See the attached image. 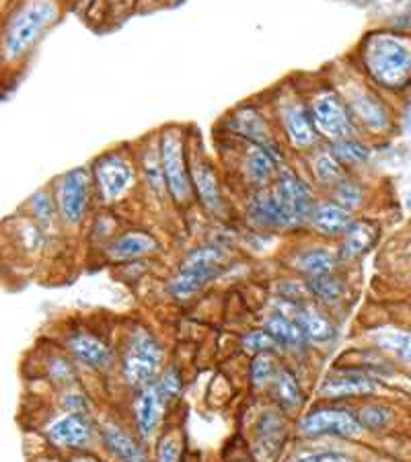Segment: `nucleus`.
Masks as SVG:
<instances>
[{
    "label": "nucleus",
    "instance_id": "33",
    "mask_svg": "<svg viewBox=\"0 0 411 462\" xmlns=\"http://www.w3.org/2000/svg\"><path fill=\"white\" fill-rule=\"evenodd\" d=\"M378 352L397 357L399 362L411 366V331H387L375 337Z\"/></svg>",
    "mask_w": 411,
    "mask_h": 462
},
{
    "label": "nucleus",
    "instance_id": "34",
    "mask_svg": "<svg viewBox=\"0 0 411 462\" xmlns=\"http://www.w3.org/2000/svg\"><path fill=\"white\" fill-rule=\"evenodd\" d=\"M329 151L335 154L343 167H358L364 165L366 161L370 159V146L364 144L362 140H356L354 136L335 140V143L329 144Z\"/></svg>",
    "mask_w": 411,
    "mask_h": 462
},
{
    "label": "nucleus",
    "instance_id": "20",
    "mask_svg": "<svg viewBox=\"0 0 411 462\" xmlns=\"http://www.w3.org/2000/svg\"><path fill=\"white\" fill-rule=\"evenodd\" d=\"M293 317L303 327L309 344H327L335 337V325L327 312L321 310L313 302H294Z\"/></svg>",
    "mask_w": 411,
    "mask_h": 462
},
{
    "label": "nucleus",
    "instance_id": "29",
    "mask_svg": "<svg viewBox=\"0 0 411 462\" xmlns=\"http://www.w3.org/2000/svg\"><path fill=\"white\" fill-rule=\"evenodd\" d=\"M140 169H142V175H145V181L148 188H151V191L156 198H163L164 191H167V181H164L159 144L145 146V151H142V154H140Z\"/></svg>",
    "mask_w": 411,
    "mask_h": 462
},
{
    "label": "nucleus",
    "instance_id": "17",
    "mask_svg": "<svg viewBox=\"0 0 411 462\" xmlns=\"http://www.w3.org/2000/svg\"><path fill=\"white\" fill-rule=\"evenodd\" d=\"M190 173H191L193 196L200 199V204L204 206L210 214H222L224 198H222L219 175H216L214 167L206 159H191Z\"/></svg>",
    "mask_w": 411,
    "mask_h": 462
},
{
    "label": "nucleus",
    "instance_id": "36",
    "mask_svg": "<svg viewBox=\"0 0 411 462\" xmlns=\"http://www.w3.org/2000/svg\"><path fill=\"white\" fill-rule=\"evenodd\" d=\"M241 347L243 352H247L249 356H257V354H278L282 352V346L276 341L274 335L261 327V329H253L247 331L241 337Z\"/></svg>",
    "mask_w": 411,
    "mask_h": 462
},
{
    "label": "nucleus",
    "instance_id": "23",
    "mask_svg": "<svg viewBox=\"0 0 411 462\" xmlns=\"http://www.w3.org/2000/svg\"><path fill=\"white\" fill-rule=\"evenodd\" d=\"M159 249V241L145 230H128V233L116 236L107 245V257L114 261H136L140 257L153 255Z\"/></svg>",
    "mask_w": 411,
    "mask_h": 462
},
{
    "label": "nucleus",
    "instance_id": "41",
    "mask_svg": "<svg viewBox=\"0 0 411 462\" xmlns=\"http://www.w3.org/2000/svg\"><path fill=\"white\" fill-rule=\"evenodd\" d=\"M48 376L54 384L64 386V389H70V386L77 383V370H74L72 362L64 356H54L48 364Z\"/></svg>",
    "mask_w": 411,
    "mask_h": 462
},
{
    "label": "nucleus",
    "instance_id": "24",
    "mask_svg": "<svg viewBox=\"0 0 411 462\" xmlns=\"http://www.w3.org/2000/svg\"><path fill=\"white\" fill-rule=\"evenodd\" d=\"M280 162L282 156L274 154L264 146H251L245 156V175L249 179V183L256 185L257 189L267 188L278 177Z\"/></svg>",
    "mask_w": 411,
    "mask_h": 462
},
{
    "label": "nucleus",
    "instance_id": "12",
    "mask_svg": "<svg viewBox=\"0 0 411 462\" xmlns=\"http://www.w3.org/2000/svg\"><path fill=\"white\" fill-rule=\"evenodd\" d=\"M377 378L366 374L358 368H343L335 374L327 376L319 386V397L325 401H343V399H358L370 397L377 391Z\"/></svg>",
    "mask_w": 411,
    "mask_h": 462
},
{
    "label": "nucleus",
    "instance_id": "42",
    "mask_svg": "<svg viewBox=\"0 0 411 462\" xmlns=\"http://www.w3.org/2000/svg\"><path fill=\"white\" fill-rule=\"evenodd\" d=\"M179 458H182V444H179V438L173 434H164L159 439V446H156L154 462H179Z\"/></svg>",
    "mask_w": 411,
    "mask_h": 462
},
{
    "label": "nucleus",
    "instance_id": "30",
    "mask_svg": "<svg viewBox=\"0 0 411 462\" xmlns=\"http://www.w3.org/2000/svg\"><path fill=\"white\" fill-rule=\"evenodd\" d=\"M311 173L317 183L325 188H335L341 179H346V167L327 148V151H317L311 156Z\"/></svg>",
    "mask_w": 411,
    "mask_h": 462
},
{
    "label": "nucleus",
    "instance_id": "35",
    "mask_svg": "<svg viewBox=\"0 0 411 462\" xmlns=\"http://www.w3.org/2000/svg\"><path fill=\"white\" fill-rule=\"evenodd\" d=\"M278 362H276V354H257L253 356V360L249 364V380L256 389H266L274 383L276 374H278Z\"/></svg>",
    "mask_w": 411,
    "mask_h": 462
},
{
    "label": "nucleus",
    "instance_id": "1",
    "mask_svg": "<svg viewBox=\"0 0 411 462\" xmlns=\"http://www.w3.org/2000/svg\"><path fill=\"white\" fill-rule=\"evenodd\" d=\"M362 66L372 83L387 91L411 87V35L375 32L362 42Z\"/></svg>",
    "mask_w": 411,
    "mask_h": 462
},
{
    "label": "nucleus",
    "instance_id": "44",
    "mask_svg": "<svg viewBox=\"0 0 411 462\" xmlns=\"http://www.w3.org/2000/svg\"><path fill=\"white\" fill-rule=\"evenodd\" d=\"M60 403H62V409L66 413H89V403L85 394L74 389H66Z\"/></svg>",
    "mask_w": 411,
    "mask_h": 462
},
{
    "label": "nucleus",
    "instance_id": "25",
    "mask_svg": "<svg viewBox=\"0 0 411 462\" xmlns=\"http://www.w3.org/2000/svg\"><path fill=\"white\" fill-rule=\"evenodd\" d=\"M220 267H179V272L169 282V294L177 300H188L193 294H198L208 282L216 278Z\"/></svg>",
    "mask_w": 411,
    "mask_h": 462
},
{
    "label": "nucleus",
    "instance_id": "15",
    "mask_svg": "<svg viewBox=\"0 0 411 462\" xmlns=\"http://www.w3.org/2000/svg\"><path fill=\"white\" fill-rule=\"evenodd\" d=\"M247 214L251 222L259 228L266 230H284L296 226L293 216L286 210V206L280 202L272 188H261L256 193H251L249 202H247Z\"/></svg>",
    "mask_w": 411,
    "mask_h": 462
},
{
    "label": "nucleus",
    "instance_id": "26",
    "mask_svg": "<svg viewBox=\"0 0 411 462\" xmlns=\"http://www.w3.org/2000/svg\"><path fill=\"white\" fill-rule=\"evenodd\" d=\"M270 391H272L274 403L286 413L296 411V409L301 407L304 401V393H303L301 383H298L294 372L286 366H280L278 374H276L274 383L270 384Z\"/></svg>",
    "mask_w": 411,
    "mask_h": 462
},
{
    "label": "nucleus",
    "instance_id": "22",
    "mask_svg": "<svg viewBox=\"0 0 411 462\" xmlns=\"http://www.w3.org/2000/svg\"><path fill=\"white\" fill-rule=\"evenodd\" d=\"M380 228L372 220H354L348 233L341 236L338 255L341 261H354L366 255L378 241Z\"/></svg>",
    "mask_w": 411,
    "mask_h": 462
},
{
    "label": "nucleus",
    "instance_id": "9",
    "mask_svg": "<svg viewBox=\"0 0 411 462\" xmlns=\"http://www.w3.org/2000/svg\"><path fill=\"white\" fill-rule=\"evenodd\" d=\"M343 101L352 114L354 122L364 125L372 134H387L393 125V116L388 111L387 103L380 97L366 88L364 85H348L346 95H341Z\"/></svg>",
    "mask_w": 411,
    "mask_h": 462
},
{
    "label": "nucleus",
    "instance_id": "16",
    "mask_svg": "<svg viewBox=\"0 0 411 462\" xmlns=\"http://www.w3.org/2000/svg\"><path fill=\"white\" fill-rule=\"evenodd\" d=\"M230 130H233L237 136L247 140L251 146H264L274 154L282 156V151L278 143H276L270 124H267V119L261 116L257 109H237L233 117H230Z\"/></svg>",
    "mask_w": 411,
    "mask_h": 462
},
{
    "label": "nucleus",
    "instance_id": "3",
    "mask_svg": "<svg viewBox=\"0 0 411 462\" xmlns=\"http://www.w3.org/2000/svg\"><path fill=\"white\" fill-rule=\"evenodd\" d=\"M60 14L56 0H27L11 14L5 29V60L13 62L40 40V35L54 23Z\"/></svg>",
    "mask_w": 411,
    "mask_h": 462
},
{
    "label": "nucleus",
    "instance_id": "45",
    "mask_svg": "<svg viewBox=\"0 0 411 462\" xmlns=\"http://www.w3.org/2000/svg\"><path fill=\"white\" fill-rule=\"evenodd\" d=\"M72 462H103L97 457H93V454H79V457H74Z\"/></svg>",
    "mask_w": 411,
    "mask_h": 462
},
{
    "label": "nucleus",
    "instance_id": "5",
    "mask_svg": "<svg viewBox=\"0 0 411 462\" xmlns=\"http://www.w3.org/2000/svg\"><path fill=\"white\" fill-rule=\"evenodd\" d=\"M306 106H309L313 124H315L319 136H325L332 143L354 136V117L350 114L341 93L335 91V88H317Z\"/></svg>",
    "mask_w": 411,
    "mask_h": 462
},
{
    "label": "nucleus",
    "instance_id": "4",
    "mask_svg": "<svg viewBox=\"0 0 411 462\" xmlns=\"http://www.w3.org/2000/svg\"><path fill=\"white\" fill-rule=\"evenodd\" d=\"M161 161L164 171L167 191L175 204L185 206L193 196L190 161L185 152V138L179 128L163 130L161 140Z\"/></svg>",
    "mask_w": 411,
    "mask_h": 462
},
{
    "label": "nucleus",
    "instance_id": "47",
    "mask_svg": "<svg viewBox=\"0 0 411 462\" xmlns=\"http://www.w3.org/2000/svg\"><path fill=\"white\" fill-rule=\"evenodd\" d=\"M406 253H407V259L411 261V241L407 243V249H406Z\"/></svg>",
    "mask_w": 411,
    "mask_h": 462
},
{
    "label": "nucleus",
    "instance_id": "27",
    "mask_svg": "<svg viewBox=\"0 0 411 462\" xmlns=\"http://www.w3.org/2000/svg\"><path fill=\"white\" fill-rule=\"evenodd\" d=\"M264 327L274 335L276 341L282 346V349H303L306 344H309L303 327L298 325V320L294 317L286 315V312L276 310L274 315L266 319Z\"/></svg>",
    "mask_w": 411,
    "mask_h": 462
},
{
    "label": "nucleus",
    "instance_id": "37",
    "mask_svg": "<svg viewBox=\"0 0 411 462\" xmlns=\"http://www.w3.org/2000/svg\"><path fill=\"white\" fill-rule=\"evenodd\" d=\"M154 389L159 393L161 401L164 403V407L177 401L179 394H182L183 389V378L179 374V370L175 366H169L161 372V376L156 378Z\"/></svg>",
    "mask_w": 411,
    "mask_h": 462
},
{
    "label": "nucleus",
    "instance_id": "2",
    "mask_svg": "<svg viewBox=\"0 0 411 462\" xmlns=\"http://www.w3.org/2000/svg\"><path fill=\"white\" fill-rule=\"evenodd\" d=\"M163 362L164 349L161 341L146 327L132 329L128 339H126L122 360H119V370H122L124 383L134 393L146 389V386H153L164 370Z\"/></svg>",
    "mask_w": 411,
    "mask_h": 462
},
{
    "label": "nucleus",
    "instance_id": "8",
    "mask_svg": "<svg viewBox=\"0 0 411 462\" xmlns=\"http://www.w3.org/2000/svg\"><path fill=\"white\" fill-rule=\"evenodd\" d=\"M93 185L97 196L103 204H116L124 196H128L134 181H136V171L126 156L117 152L103 154L93 165Z\"/></svg>",
    "mask_w": 411,
    "mask_h": 462
},
{
    "label": "nucleus",
    "instance_id": "40",
    "mask_svg": "<svg viewBox=\"0 0 411 462\" xmlns=\"http://www.w3.org/2000/svg\"><path fill=\"white\" fill-rule=\"evenodd\" d=\"M224 261V251L219 245H201V247L190 251L182 265L185 267H220Z\"/></svg>",
    "mask_w": 411,
    "mask_h": 462
},
{
    "label": "nucleus",
    "instance_id": "18",
    "mask_svg": "<svg viewBox=\"0 0 411 462\" xmlns=\"http://www.w3.org/2000/svg\"><path fill=\"white\" fill-rule=\"evenodd\" d=\"M163 409L164 403L159 393H156L154 384L136 391V397H134V428H136V434L142 442L153 439L156 430L161 428Z\"/></svg>",
    "mask_w": 411,
    "mask_h": 462
},
{
    "label": "nucleus",
    "instance_id": "38",
    "mask_svg": "<svg viewBox=\"0 0 411 462\" xmlns=\"http://www.w3.org/2000/svg\"><path fill=\"white\" fill-rule=\"evenodd\" d=\"M333 189V202L340 204L341 208H346V210L354 212L358 208L362 206L364 202V189L360 183L352 181V179H341V181L335 185Z\"/></svg>",
    "mask_w": 411,
    "mask_h": 462
},
{
    "label": "nucleus",
    "instance_id": "10",
    "mask_svg": "<svg viewBox=\"0 0 411 462\" xmlns=\"http://www.w3.org/2000/svg\"><path fill=\"white\" fill-rule=\"evenodd\" d=\"M278 122L286 143L296 151H309L317 144L319 132L313 124L309 106L298 97H282L278 103Z\"/></svg>",
    "mask_w": 411,
    "mask_h": 462
},
{
    "label": "nucleus",
    "instance_id": "43",
    "mask_svg": "<svg viewBox=\"0 0 411 462\" xmlns=\"http://www.w3.org/2000/svg\"><path fill=\"white\" fill-rule=\"evenodd\" d=\"M294 462H348V457L335 450H304L296 454Z\"/></svg>",
    "mask_w": 411,
    "mask_h": 462
},
{
    "label": "nucleus",
    "instance_id": "46",
    "mask_svg": "<svg viewBox=\"0 0 411 462\" xmlns=\"http://www.w3.org/2000/svg\"><path fill=\"white\" fill-rule=\"evenodd\" d=\"M403 117H406V128H407V132L411 134V103L407 106V109H406V116H403Z\"/></svg>",
    "mask_w": 411,
    "mask_h": 462
},
{
    "label": "nucleus",
    "instance_id": "28",
    "mask_svg": "<svg viewBox=\"0 0 411 462\" xmlns=\"http://www.w3.org/2000/svg\"><path fill=\"white\" fill-rule=\"evenodd\" d=\"M340 255L325 247H309L296 253L294 270L303 273L304 278H315V275L332 273L340 263Z\"/></svg>",
    "mask_w": 411,
    "mask_h": 462
},
{
    "label": "nucleus",
    "instance_id": "32",
    "mask_svg": "<svg viewBox=\"0 0 411 462\" xmlns=\"http://www.w3.org/2000/svg\"><path fill=\"white\" fill-rule=\"evenodd\" d=\"M356 417L364 431H385L395 421V409L387 403H364L356 409Z\"/></svg>",
    "mask_w": 411,
    "mask_h": 462
},
{
    "label": "nucleus",
    "instance_id": "7",
    "mask_svg": "<svg viewBox=\"0 0 411 462\" xmlns=\"http://www.w3.org/2000/svg\"><path fill=\"white\" fill-rule=\"evenodd\" d=\"M93 188V175L82 167L72 169L58 179L54 199L60 220L66 226H80V222L85 220L89 204H91Z\"/></svg>",
    "mask_w": 411,
    "mask_h": 462
},
{
    "label": "nucleus",
    "instance_id": "14",
    "mask_svg": "<svg viewBox=\"0 0 411 462\" xmlns=\"http://www.w3.org/2000/svg\"><path fill=\"white\" fill-rule=\"evenodd\" d=\"M64 346L69 356H72L82 366L97 372H106L114 366L116 356L111 352V347L93 333L72 331L66 335Z\"/></svg>",
    "mask_w": 411,
    "mask_h": 462
},
{
    "label": "nucleus",
    "instance_id": "13",
    "mask_svg": "<svg viewBox=\"0 0 411 462\" xmlns=\"http://www.w3.org/2000/svg\"><path fill=\"white\" fill-rule=\"evenodd\" d=\"M46 436L58 448L85 450L95 436V426L89 413H64L50 423Z\"/></svg>",
    "mask_w": 411,
    "mask_h": 462
},
{
    "label": "nucleus",
    "instance_id": "11",
    "mask_svg": "<svg viewBox=\"0 0 411 462\" xmlns=\"http://www.w3.org/2000/svg\"><path fill=\"white\" fill-rule=\"evenodd\" d=\"M272 189L280 198V202L286 206L296 226L311 220L313 208H315L317 202L313 198L311 185L303 177H298L293 171H280L276 181L272 183Z\"/></svg>",
    "mask_w": 411,
    "mask_h": 462
},
{
    "label": "nucleus",
    "instance_id": "31",
    "mask_svg": "<svg viewBox=\"0 0 411 462\" xmlns=\"http://www.w3.org/2000/svg\"><path fill=\"white\" fill-rule=\"evenodd\" d=\"M306 288H309L311 298L323 302V304H333L338 302L340 298L346 294V284L340 278L338 273H323V275H315V278H306Z\"/></svg>",
    "mask_w": 411,
    "mask_h": 462
},
{
    "label": "nucleus",
    "instance_id": "6",
    "mask_svg": "<svg viewBox=\"0 0 411 462\" xmlns=\"http://www.w3.org/2000/svg\"><path fill=\"white\" fill-rule=\"evenodd\" d=\"M298 434L309 439L323 436L356 439L364 434V428L352 409L340 405H319L298 420Z\"/></svg>",
    "mask_w": 411,
    "mask_h": 462
},
{
    "label": "nucleus",
    "instance_id": "39",
    "mask_svg": "<svg viewBox=\"0 0 411 462\" xmlns=\"http://www.w3.org/2000/svg\"><path fill=\"white\" fill-rule=\"evenodd\" d=\"M29 210H32L33 218L40 222L42 226L54 225L56 216H58V208H56V199L51 198V193L46 189H40L29 198Z\"/></svg>",
    "mask_w": 411,
    "mask_h": 462
},
{
    "label": "nucleus",
    "instance_id": "21",
    "mask_svg": "<svg viewBox=\"0 0 411 462\" xmlns=\"http://www.w3.org/2000/svg\"><path fill=\"white\" fill-rule=\"evenodd\" d=\"M354 216L346 208L335 204L333 199H325V202H317L313 208L309 225L317 230L319 235L335 238L343 236L348 233V228L352 226Z\"/></svg>",
    "mask_w": 411,
    "mask_h": 462
},
{
    "label": "nucleus",
    "instance_id": "19",
    "mask_svg": "<svg viewBox=\"0 0 411 462\" xmlns=\"http://www.w3.org/2000/svg\"><path fill=\"white\" fill-rule=\"evenodd\" d=\"M103 446L122 462H148L146 452L142 448L140 438L132 436L128 430L116 421H107L99 428Z\"/></svg>",
    "mask_w": 411,
    "mask_h": 462
}]
</instances>
